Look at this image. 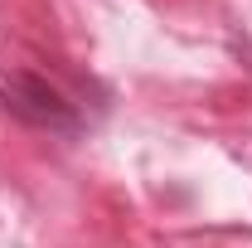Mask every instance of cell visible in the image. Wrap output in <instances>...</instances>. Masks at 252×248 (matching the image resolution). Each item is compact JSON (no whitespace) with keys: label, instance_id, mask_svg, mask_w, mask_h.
<instances>
[{"label":"cell","instance_id":"6da1fadb","mask_svg":"<svg viewBox=\"0 0 252 248\" xmlns=\"http://www.w3.org/2000/svg\"><path fill=\"white\" fill-rule=\"evenodd\" d=\"M0 107L15 112V117H25V122H34V126H73L78 122L73 107L63 102V93H54L34 73H10L0 83Z\"/></svg>","mask_w":252,"mask_h":248}]
</instances>
